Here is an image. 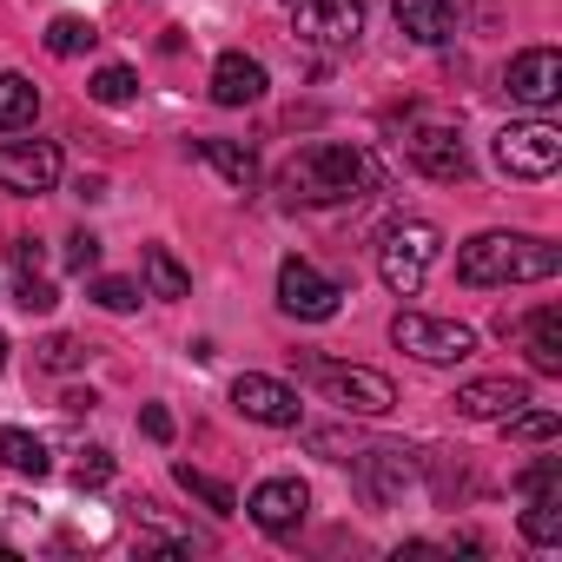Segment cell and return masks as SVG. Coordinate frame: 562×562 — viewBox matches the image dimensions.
Masks as SVG:
<instances>
[{
    "instance_id": "obj_13",
    "label": "cell",
    "mask_w": 562,
    "mask_h": 562,
    "mask_svg": "<svg viewBox=\"0 0 562 562\" xmlns=\"http://www.w3.org/2000/svg\"><path fill=\"white\" fill-rule=\"evenodd\" d=\"M509 100H522V106H555L562 100V54L555 47H522L516 60H509Z\"/></svg>"
},
{
    "instance_id": "obj_31",
    "label": "cell",
    "mask_w": 562,
    "mask_h": 562,
    "mask_svg": "<svg viewBox=\"0 0 562 562\" xmlns=\"http://www.w3.org/2000/svg\"><path fill=\"white\" fill-rule=\"evenodd\" d=\"M80 358H87L80 338H47V345H41V364H47V371H74Z\"/></svg>"
},
{
    "instance_id": "obj_26",
    "label": "cell",
    "mask_w": 562,
    "mask_h": 562,
    "mask_svg": "<svg viewBox=\"0 0 562 562\" xmlns=\"http://www.w3.org/2000/svg\"><path fill=\"white\" fill-rule=\"evenodd\" d=\"M503 430H509L516 443H549V437L562 430V417H555V411H509Z\"/></svg>"
},
{
    "instance_id": "obj_10",
    "label": "cell",
    "mask_w": 562,
    "mask_h": 562,
    "mask_svg": "<svg viewBox=\"0 0 562 562\" xmlns=\"http://www.w3.org/2000/svg\"><path fill=\"white\" fill-rule=\"evenodd\" d=\"M404 159H411L424 179H437V186L470 179V153H463V139H457L450 126H411V133H404Z\"/></svg>"
},
{
    "instance_id": "obj_3",
    "label": "cell",
    "mask_w": 562,
    "mask_h": 562,
    "mask_svg": "<svg viewBox=\"0 0 562 562\" xmlns=\"http://www.w3.org/2000/svg\"><path fill=\"white\" fill-rule=\"evenodd\" d=\"M437 251H443L437 225L397 218V225H384V238H378V278H384L397 299H417L424 278H430V265H437Z\"/></svg>"
},
{
    "instance_id": "obj_34",
    "label": "cell",
    "mask_w": 562,
    "mask_h": 562,
    "mask_svg": "<svg viewBox=\"0 0 562 562\" xmlns=\"http://www.w3.org/2000/svg\"><path fill=\"white\" fill-rule=\"evenodd\" d=\"M139 430H146L153 443H172V417H166L159 404H146V411H139Z\"/></svg>"
},
{
    "instance_id": "obj_5",
    "label": "cell",
    "mask_w": 562,
    "mask_h": 562,
    "mask_svg": "<svg viewBox=\"0 0 562 562\" xmlns=\"http://www.w3.org/2000/svg\"><path fill=\"white\" fill-rule=\"evenodd\" d=\"M496 166L509 179H549L562 166V133L549 120H522V126H503L496 133Z\"/></svg>"
},
{
    "instance_id": "obj_32",
    "label": "cell",
    "mask_w": 562,
    "mask_h": 562,
    "mask_svg": "<svg viewBox=\"0 0 562 562\" xmlns=\"http://www.w3.org/2000/svg\"><path fill=\"white\" fill-rule=\"evenodd\" d=\"M106 476H113V457H106V450H80V463H74V483H80V490H100Z\"/></svg>"
},
{
    "instance_id": "obj_4",
    "label": "cell",
    "mask_w": 562,
    "mask_h": 562,
    "mask_svg": "<svg viewBox=\"0 0 562 562\" xmlns=\"http://www.w3.org/2000/svg\"><path fill=\"white\" fill-rule=\"evenodd\" d=\"M391 345L411 351L417 364H463L476 351V331L457 318H430V312H397L391 318Z\"/></svg>"
},
{
    "instance_id": "obj_20",
    "label": "cell",
    "mask_w": 562,
    "mask_h": 562,
    "mask_svg": "<svg viewBox=\"0 0 562 562\" xmlns=\"http://www.w3.org/2000/svg\"><path fill=\"white\" fill-rule=\"evenodd\" d=\"M0 463H8L14 476H47V470H54V457H47V443H41L34 430H14V424H8V430H0Z\"/></svg>"
},
{
    "instance_id": "obj_22",
    "label": "cell",
    "mask_w": 562,
    "mask_h": 562,
    "mask_svg": "<svg viewBox=\"0 0 562 562\" xmlns=\"http://www.w3.org/2000/svg\"><path fill=\"white\" fill-rule=\"evenodd\" d=\"M41 113V87L27 74H0V126H34Z\"/></svg>"
},
{
    "instance_id": "obj_15",
    "label": "cell",
    "mask_w": 562,
    "mask_h": 562,
    "mask_svg": "<svg viewBox=\"0 0 562 562\" xmlns=\"http://www.w3.org/2000/svg\"><path fill=\"white\" fill-rule=\"evenodd\" d=\"M212 100L218 106H258L265 100V67L251 54H218L212 67Z\"/></svg>"
},
{
    "instance_id": "obj_11",
    "label": "cell",
    "mask_w": 562,
    "mask_h": 562,
    "mask_svg": "<svg viewBox=\"0 0 562 562\" xmlns=\"http://www.w3.org/2000/svg\"><path fill=\"white\" fill-rule=\"evenodd\" d=\"M299 34L325 54H345L364 34V8L358 0H299Z\"/></svg>"
},
{
    "instance_id": "obj_29",
    "label": "cell",
    "mask_w": 562,
    "mask_h": 562,
    "mask_svg": "<svg viewBox=\"0 0 562 562\" xmlns=\"http://www.w3.org/2000/svg\"><path fill=\"white\" fill-rule=\"evenodd\" d=\"M516 490H522V496H562V463H555V457H542L536 470H522V476H516Z\"/></svg>"
},
{
    "instance_id": "obj_2",
    "label": "cell",
    "mask_w": 562,
    "mask_h": 562,
    "mask_svg": "<svg viewBox=\"0 0 562 562\" xmlns=\"http://www.w3.org/2000/svg\"><path fill=\"white\" fill-rule=\"evenodd\" d=\"M285 186H292L305 205H351V199H364V192L378 186V166H371L364 146H312V153L285 172Z\"/></svg>"
},
{
    "instance_id": "obj_35",
    "label": "cell",
    "mask_w": 562,
    "mask_h": 562,
    "mask_svg": "<svg viewBox=\"0 0 562 562\" xmlns=\"http://www.w3.org/2000/svg\"><path fill=\"white\" fill-rule=\"evenodd\" d=\"M0 371H8V331H0Z\"/></svg>"
},
{
    "instance_id": "obj_7",
    "label": "cell",
    "mask_w": 562,
    "mask_h": 562,
    "mask_svg": "<svg viewBox=\"0 0 562 562\" xmlns=\"http://www.w3.org/2000/svg\"><path fill=\"white\" fill-rule=\"evenodd\" d=\"M318 384H325V397H331L338 411H351V417H384V411H397V384H391L384 371H364V364H318Z\"/></svg>"
},
{
    "instance_id": "obj_8",
    "label": "cell",
    "mask_w": 562,
    "mask_h": 562,
    "mask_svg": "<svg viewBox=\"0 0 562 562\" xmlns=\"http://www.w3.org/2000/svg\"><path fill=\"white\" fill-rule=\"evenodd\" d=\"M0 186L34 199V192H54L60 186V146L54 139H8L0 146Z\"/></svg>"
},
{
    "instance_id": "obj_9",
    "label": "cell",
    "mask_w": 562,
    "mask_h": 562,
    "mask_svg": "<svg viewBox=\"0 0 562 562\" xmlns=\"http://www.w3.org/2000/svg\"><path fill=\"white\" fill-rule=\"evenodd\" d=\"M232 404H238V417H251V424H265V430H292V424L305 417V404H299L292 384L258 378V371H245V378L232 384Z\"/></svg>"
},
{
    "instance_id": "obj_1",
    "label": "cell",
    "mask_w": 562,
    "mask_h": 562,
    "mask_svg": "<svg viewBox=\"0 0 562 562\" xmlns=\"http://www.w3.org/2000/svg\"><path fill=\"white\" fill-rule=\"evenodd\" d=\"M562 271V251L549 238H522V232H476L470 245H457V278L476 292L496 285H542Z\"/></svg>"
},
{
    "instance_id": "obj_16",
    "label": "cell",
    "mask_w": 562,
    "mask_h": 562,
    "mask_svg": "<svg viewBox=\"0 0 562 562\" xmlns=\"http://www.w3.org/2000/svg\"><path fill=\"white\" fill-rule=\"evenodd\" d=\"M391 14H397V27L417 47H443L457 34V8H450V0H391Z\"/></svg>"
},
{
    "instance_id": "obj_18",
    "label": "cell",
    "mask_w": 562,
    "mask_h": 562,
    "mask_svg": "<svg viewBox=\"0 0 562 562\" xmlns=\"http://www.w3.org/2000/svg\"><path fill=\"white\" fill-rule=\"evenodd\" d=\"M358 470L371 476V496H378V503H391V496H397V483H411V450L378 443V450H364V457H358Z\"/></svg>"
},
{
    "instance_id": "obj_23",
    "label": "cell",
    "mask_w": 562,
    "mask_h": 562,
    "mask_svg": "<svg viewBox=\"0 0 562 562\" xmlns=\"http://www.w3.org/2000/svg\"><path fill=\"white\" fill-rule=\"evenodd\" d=\"M522 536H529L536 549H555V542H562V496H529V509H522Z\"/></svg>"
},
{
    "instance_id": "obj_27",
    "label": "cell",
    "mask_w": 562,
    "mask_h": 562,
    "mask_svg": "<svg viewBox=\"0 0 562 562\" xmlns=\"http://www.w3.org/2000/svg\"><path fill=\"white\" fill-rule=\"evenodd\" d=\"M133 87H139V80H133V67H100V74L87 80V93H93L100 106H126V100H133Z\"/></svg>"
},
{
    "instance_id": "obj_24",
    "label": "cell",
    "mask_w": 562,
    "mask_h": 562,
    "mask_svg": "<svg viewBox=\"0 0 562 562\" xmlns=\"http://www.w3.org/2000/svg\"><path fill=\"white\" fill-rule=\"evenodd\" d=\"M172 476H179V490H186V496H199V503H205L212 516H232V509H238V496H232V490H225L218 476H205V470H192V463H179Z\"/></svg>"
},
{
    "instance_id": "obj_28",
    "label": "cell",
    "mask_w": 562,
    "mask_h": 562,
    "mask_svg": "<svg viewBox=\"0 0 562 562\" xmlns=\"http://www.w3.org/2000/svg\"><path fill=\"white\" fill-rule=\"evenodd\" d=\"M146 292L133 285V278H93V305H106V312H133Z\"/></svg>"
},
{
    "instance_id": "obj_30",
    "label": "cell",
    "mask_w": 562,
    "mask_h": 562,
    "mask_svg": "<svg viewBox=\"0 0 562 562\" xmlns=\"http://www.w3.org/2000/svg\"><path fill=\"white\" fill-rule=\"evenodd\" d=\"M14 305H21V312H54V305H60V292L47 285V278L21 271V285H14Z\"/></svg>"
},
{
    "instance_id": "obj_19",
    "label": "cell",
    "mask_w": 562,
    "mask_h": 562,
    "mask_svg": "<svg viewBox=\"0 0 562 562\" xmlns=\"http://www.w3.org/2000/svg\"><path fill=\"white\" fill-rule=\"evenodd\" d=\"M139 265H146V299H186V292H192V271H186L166 245H146Z\"/></svg>"
},
{
    "instance_id": "obj_12",
    "label": "cell",
    "mask_w": 562,
    "mask_h": 562,
    "mask_svg": "<svg viewBox=\"0 0 562 562\" xmlns=\"http://www.w3.org/2000/svg\"><path fill=\"white\" fill-rule=\"evenodd\" d=\"M245 509H251V522H258L265 536H292V529L305 522V509H312V490H305L299 476H265Z\"/></svg>"
},
{
    "instance_id": "obj_17",
    "label": "cell",
    "mask_w": 562,
    "mask_h": 562,
    "mask_svg": "<svg viewBox=\"0 0 562 562\" xmlns=\"http://www.w3.org/2000/svg\"><path fill=\"white\" fill-rule=\"evenodd\" d=\"M192 153H199L225 186H238V192H245V186H258V159H251L245 146H232V139H192Z\"/></svg>"
},
{
    "instance_id": "obj_14",
    "label": "cell",
    "mask_w": 562,
    "mask_h": 562,
    "mask_svg": "<svg viewBox=\"0 0 562 562\" xmlns=\"http://www.w3.org/2000/svg\"><path fill=\"white\" fill-rule=\"evenodd\" d=\"M450 404H457V417H470V424H503L509 411L529 404V384H522V378H483V384H463Z\"/></svg>"
},
{
    "instance_id": "obj_21",
    "label": "cell",
    "mask_w": 562,
    "mask_h": 562,
    "mask_svg": "<svg viewBox=\"0 0 562 562\" xmlns=\"http://www.w3.org/2000/svg\"><path fill=\"white\" fill-rule=\"evenodd\" d=\"M529 364L549 371V378L562 371V312H555V305H542V312L529 318Z\"/></svg>"
},
{
    "instance_id": "obj_6",
    "label": "cell",
    "mask_w": 562,
    "mask_h": 562,
    "mask_svg": "<svg viewBox=\"0 0 562 562\" xmlns=\"http://www.w3.org/2000/svg\"><path fill=\"white\" fill-rule=\"evenodd\" d=\"M278 305H285L292 318H305V325H325V318H338L345 292L331 285L312 258H285V265H278Z\"/></svg>"
},
{
    "instance_id": "obj_25",
    "label": "cell",
    "mask_w": 562,
    "mask_h": 562,
    "mask_svg": "<svg viewBox=\"0 0 562 562\" xmlns=\"http://www.w3.org/2000/svg\"><path fill=\"white\" fill-rule=\"evenodd\" d=\"M100 34H93V21H80V14H60L54 27H47V54L54 60H74V54H87Z\"/></svg>"
},
{
    "instance_id": "obj_33",
    "label": "cell",
    "mask_w": 562,
    "mask_h": 562,
    "mask_svg": "<svg viewBox=\"0 0 562 562\" xmlns=\"http://www.w3.org/2000/svg\"><path fill=\"white\" fill-rule=\"evenodd\" d=\"M100 265V238L93 232H74L67 238V271H93Z\"/></svg>"
}]
</instances>
